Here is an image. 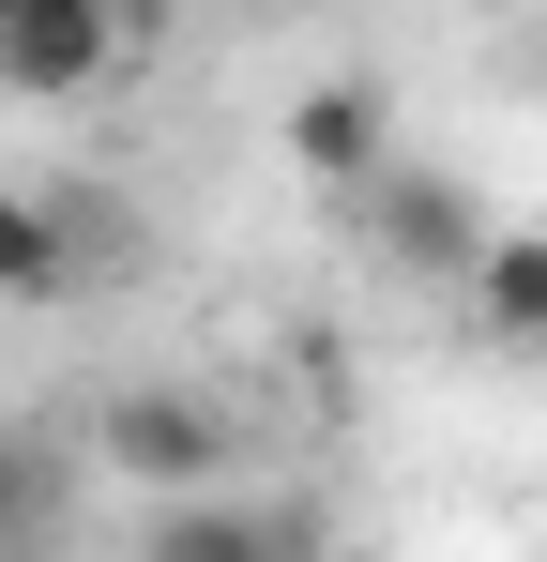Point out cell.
Segmentation results:
<instances>
[{
    "label": "cell",
    "instance_id": "obj_1",
    "mask_svg": "<svg viewBox=\"0 0 547 562\" xmlns=\"http://www.w3.org/2000/svg\"><path fill=\"white\" fill-rule=\"evenodd\" d=\"M137 31H153V0H0V92L62 106V92H91Z\"/></svg>",
    "mask_w": 547,
    "mask_h": 562
},
{
    "label": "cell",
    "instance_id": "obj_2",
    "mask_svg": "<svg viewBox=\"0 0 547 562\" xmlns=\"http://www.w3.org/2000/svg\"><path fill=\"white\" fill-rule=\"evenodd\" d=\"M91 457L137 502H198V486H228V411H198V395H107Z\"/></svg>",
    "mask_w": 547,
    "mask_h": 562
},
{
    "label": "cell",
    "instance_id": "obj_3",
    "mask_svg": "<svg viewBox=\"0 0 547 562\" xmlns=\"http://www.w3.org/2000/svg\"><path fill=\"white\" fill-rule=\"evenodd\" d=\"M137 562H320V517H304V502H228V486H198V502H153V548Z\"/></svg>",
    "mask_w": 547,
    "mask_h": 562
},
{
    "label": "cell",
    "instance_id": "obj_4",
    "mask_svg": "<svg viewBox=\"0 0 547 562\" xmlns=\"http://www.w3.org/2000/svg\"><path fill=\"white\" fill-rule=\"evenodd\" d=\"M289 168H304V183H335V198H365L380 168H395V106L365 92V77H320V92H289Z\"/></svg>",
    "mask_w": 547,
    "mask_h": 562
},
{
    "label": "cell",
    "instance_id": "obj_5",
    "mask_svg": "<svg viewBox=\"0 0 547 562\" xmlns=\"http://www.w3.org/2000/svg\"><path fill=\"white\" fill-rule=\"evenodd\" d=\"M471 319L502 350H547V228H487L471 244Z\"/></svg>",
    "mask_w": 547,
    "mask_h": 562
},
{
    "label": "cell",
    "instance_id": "obj_6",
    "mask_svg": "<svg viewBox=\"0 0 547 562\" xmlns=\"http://www.w3.org/2000/svg\"><path fill=\"white\" fill-rule=\"evenodd\" d=\"M380 228H395V244H411V259H456V274H471V244H487V228H471V198L442 183V168H380Z\"/></svg>",
    "mask_w": 547,
    "mask_h": 562
},
{
    "label": "cell",
    "instance_id": "obj_7",
    "mask_svg": "<svg viewBox=\"0 0 547 562\" xmlns=\"http://www.w3.org/2000/svg\"><path fill=\"white\" fill-rule=\"evenodd\" d=\"M62 274H77V244H62V213L0 183V304H46Z\"/></svg>",
    "mask_w": 547,
    "mask_h": 562
},
{
    "label": "cell",
    "instance_id": "obj_8",
    "mask_svg": "<svg viewBox=\"0 0 547 562\" xmlns=\"http://www.w3.org/2000/svg\"><path fill=\"white\" fill-rule=\"evenodd\" d=\"M15 532H46V457L0 426V562H15Z\"/></svg>",
    "mask_w": 547,
    "mask_h": 562
},
{
    "label": "cell",
    "instance_id": "obj_9",
    "mask_svg": "<svg viewBox=\"0 0 547 562\" xmlns=\"http://www.w3.org/2000/svg\"><path fill=\"white\" fill-rule=\"evenodd\" d=\"M533 562H547V548H533Z\"/></svg>",
    "mask_w": 547,
    "mask_h": 562
}]
</instances>
